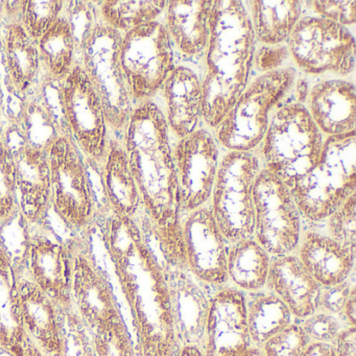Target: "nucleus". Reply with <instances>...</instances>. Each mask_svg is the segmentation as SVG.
Masks as SVG:
<instances>
[{"mask_svg":"<svg viewBox=\"0 0 356 356\" xmlns=\"http://www.w3.org/2000/svg\"><path fill=\"white\" fill-rule=\"evenodd\" d=\"M136 329L140 356H174L178 343L162 260L135 218L111 210L97 218Z\"/></svg>","mask_w":356,"mask_h":356,"instance_id":"nucleus-1","label":"nucleus"},{"mask_svg":"<svg viewBox=\"0 0 356 356\" xmlns=\"http://www.w3.org/2000/svg\"><path fill=\"white\" fill-rule=\"evenodd\" d=\"M170 132L161 108L154 101L140 102L131 113L122 143L140 191L143 211L155 224L163 264L186 268Z\"/></svg>","mask_w":356,"mask_h":356,"instance_id":"nucleus-2","label":"nucleus"},{"mask_svg":"<svg viewBox=\"0 0 356 356\" xmlns=\"http://www.w3.org/2000/svg\"><path fill=\"white\" fill-rule=\"evenodd\" d=\"M256 39L247 6L216 1L206 49L203 122L216 129L249 84Z\"/></svg>","mask_w":356,"mask_h":356,"instance_id":"nucleus-3","label":"nucleus"},{"mask_svg":"<svg viewBox=\"0 0 356 356\" xmlns=\"http://www.w3.org/2000/svg\"><path fill=\"white\" fill-rule=\"evenodd\" d=\"M324 141L305 106L291 102L275 110L256 154L261 168L291 189L316 168Z\"/></svg>","mask_w":356,"mask_h":356,"instance_id":"nucleus-4","label":"nucleus"},{"mask_svg":"<svg viewBox=\"0 0 356 356\" xmlns=\"http://www.w3.org/2000/svg\"><path fill=\"white\" fill-rule=\"evenodd\" d=\"M355 131L325 137L320 161L291 188L302 218L326 220L356 193Z\"/></svg>","mask_w":356,"mask_h":356,"instance_id":"nucleus-5","label":"nucleus"},{"mask_svg":"<svg viewBox=\"0 0 356 356\" xmlns=\"http://www.w3.org/2000/svg\"><path fill=\"white\" fill-rule=\"evenodd\" d=\"M298 72L291 66L264 72L248 84L216 127V140L227 152H256L281 102L293 90Z\"/></svg>","mask_w":356,"mask_h":356,"instance_id":"nucleus-6","label":"nucleus"},{"mask_svg":"<svg viewBox=\"0 0 356 356\" xmlns=\"http://www.w3.org/2000/svg\"><path fill=\"white\" fill-rule=\"evenodd\" d=\"M122 37L97 15L79 45V61L103 103L108 126L115 138L122 137L136 105L120 62Z\"/></svg>","mask_w":356,"mask_h":356,"instance_id":"nucleus-7","label":"nucleus"},{"mask_svg":"<svg viewBox=\"0 0 356 356\" xmlns=\"http://www.w3.org/2000/svg\"><path fill=\"white\" fill-rule=\"evenodd\" d=\"M51 172V210L72 235L84 234L97 222L99 206L87 163L70 135L47 151Z\"/></svg>","mask_w":356,"mask_h":356,"instance_id":"nucleus-8","label":"nucleus"},{"mask_svg":"<svg viewBox=\"0 0 356 356\" xmlns=\"http://www.w3.org/2000/svg\"><path fill=\"white\" fill-rule=\"evenodd\" d=\"M261 168L256 152H227L220 159L208 206L229 243L254 236L253 191Z\"/></svg>","mask_w":356,"mask_h":356,"instance_id":"nucleus-9","label":"nucleus"},{"mask_svg":"<svg viewBox=\"0 0 356 356\" xmlns=\"http://www.w3.org/2000/svg\"><path fill=\"white\" fill-rule=\"evenodd\" d=\"M286 47L306 76L343 79L355 70V40L349 29L318 16H302Z\"/></svg>","mask_w":356,"mask_h":356,"instance_id":"nucleus-10","label":"nucleus"},{"mask_svg":"<svg viewBox=\"0 0 356 356\" xmlns=\"http://www.w3.org/2000/svg\"><path fill=\"white\" fill-rule=\"evenodd\" d=\"M60 101L70 137L86 163L101 172L109 149L111 131L103 103L79 60L60 82Z\"/></svg>","mask_w":356,"mask_h":356,"instance_id":"nucleus-11","label":"nucleus"},{"mask_svg":"<svg viewBox=\"0 0 356 356\" xmlns=\"http://www.w3.org/2000/svg\"><path fill=\"white\" fill-rule=\"evenodd\" d=\"M254 238L272 257L295 254L303 225L291 189L261 168L253 191Z\"/></svg>","mask_w":356,"mask_h":356,"instance_id":"nucleus-12","label":"nucleus"},{"mask_svg":"<svg viewBox=\"0 0 356 356\" xmlns=\"http://www.w3.org/2000/svg\"><path fill=\"white\" fill-rule=\"evenodd\" d=\"M120 62L135 103L153 101L175 68L172 42L164 24L157 20L122 35Z\"/></svg>","mask_w":356,"mask_h":356,"instance_id":"nucleus-13","label":"nucleus"},{"mask_svg":"<svg viewBox=\"0 0 356 356\" xmlns=\"http://www.w3.org/2000/svg\"><path fill=\"white\" fill-rule=\"evenodd\" d=\"M72 268V237L64 239L60 236L49 225L47 218L42 222L30 224L22 274L45 291L64 314L74 312Z\"/></svg>","mask_w":356,"mask_h":356,"instance_id":"nucleus-14","label":"nucleus"},{"mask_svg":"<svg viewBox=\"0 0 356 356\" xmlns=\"http://www.w3.org/2000/svg\"><path fill=\"white\" fill-rule=\"evenodd\" d=\"M179 205L186 214L209 204L220 168V145L206 129L179 139L172 149Z\"/></svg>","mask_w":356,"mask_h":356,"instance_id":"nucleus-15","label":"nucleus"},{"mask_svg":"<svg viewBox=\"0 0 356 356\" xmlns=\"http://www.w3.org/2000/svg\"><path fill=\"white\" fill-rule=\"evenodd\" d=\"M89 232L72 236V306L76 318L87 330L122 316L109 278L93 255L88 241Z\"/></svg>","mask_w":356,"mask_h":356,"instance_id":"nucleus-16","label":"nucleus"},{"mask_svg":"<svg viewBox=\"0 0 356 356\" xmlns=\"http://www.w3.org/2000/svg\"><path fill=\"white\" fill-rule=\"evenodd\" d=\"M185 261L189 272L208 286L228 285L229 243L218 228L209 206L186 214L182 220Z\"/></svg>","mask_w":356,"mask_h":356,"instance_id":"nucleus-17","label":"nucleus"},{"mask_svg":"<svg viewBox=\"0 0 356 356\" xmlns=\"http://www.w3.org/2000/svg\"><path fill=\"white\" fill-rule=\"evenodd\" d=\"M16 168L18 205L30 224L42 222L51 211V172L47 152L29 145L13 124L3 130Z\"/></svg>","mask_w":356,"mask_h":356,"instance_id":"nucleus-18","label":"nucleus"},{"mask_svg":"<svg viewBox=\"0 0 356 356\" xmlns=\"http://www.w3.org/2000/svg\"><path fill=\"white\" fill-rule=\"evenodd\" d=\"M178 346L203 348L212 295L188 268L163 264Z\"/></svg>","mask_w":356,"mask_h":356,"instance_id":"nucleus-19","label":"nucleus"},{"mask_svg":"<svg viewBox=\"0 0 356 356\" xmlns=\"http://www.w3.org/2000/svg\"><path fill=\"white\" fill-rule=\"evenodd\" d=\"M252 341L245 293L230 285L212 295L203 350L206 356H241Z\"/></svg>","mask_w":356,"mask_h":356,"instance_id":"nucleus-20","label":"nucleus"},{"mask_svg":"<svg viewBox=\"0 0 356 356\" xmlns=\"http://www.w3.org/2000/svg\"><path fill=\"white\" fill-rule=\"evenodd\" d=\"M11 124L29 145L45 152L60 137L70 135L60 101V82L41 76L36 85L22 97L18 115Z\"/></svg>","mask_w":356,"mask_h":356,"instance_id":"nucleus-21","label":"nucleus"},{"mask_svg":"<svg viewBox=\"0 0 356 356\" xmlns=\"http://www.w3.org/2000/svg\"><path fill=\"white\" fill-rule=\"evenodd\" d=\"M19 299L26 337L44 356H65L64 312L60 306L24 274L19 276Z\"/></svg>","mask_w":356,"mask_h":356,"instance_id":"nucleus-22","label":"nucleus"},{"mask_svg":"<svg viewBox=\"0 0 356 356\" xmlns=\"http://www.w3.org/2000/svg\"><path fill=\"white\" fill-rule=\"evenodd\" d=\"M304 106L325 137L355 131L356 92L350 81L339 78L318 81L309 88Z\"/></svg>","mask_w":356,"mask_h":356,"instance_id":"nucleus-23","label":"nucleus"},{"mask_svg":"<svg viewBox=\"0 0 356 356\" xmlns=\"http://www.w3.org/2000/svg\"><path fill=\"white\" fill-rule=\"evenodd\" d=\"M266 289L282 300L295 320H303L320 307L322 285L296 253L273 257Z\"/></svg>","mask_w":356,"mask_h":356,"instance_id":"nucleus-24","label":"nucleus"},{"mask_svg":"<svg viewBox=\"0 0 356 356\" xmlns=\"http://www.w3.org/2000/svg\"><path fill=\"white\" fill-rule=\"evenodd\" d=\"M166 122L179 139L200 128L203 122V86L197 72L175 66L162 85Z\"/></svg>","mask_w":356,"mask_h":356,"instance_id":"nucleus-25","label":"nucleus"},{"mask_svg":"<svg viewBox=\"0 0 356 356\" xmlns=\"http://www.w3.org/2000/svg\"><path fill=\"white\" fill-rule=\"evenodd\" d=\"M216 1L172 0L166 6L165 29L177 49L187 57L205 54Z\"/></svg>","mask_w":356,"mask_h":356,"instance_id":"nucleus-26","label":"nucleus"},{"mask_svg":"<svg viewBox=\"0 0 356 356\" xmlns=\"http://www.w3.org/2000/svg\"><path fill=\"white\" fill-rule=\"evenodd\" d=\"M104 202L113 213L135 218L143 209L140 191L122 140L111 137L101 172Z\"/></svg>","mask_w":356,"mask_h":356,"instance_id":"nucleus-27","label":"nucleus"},{"mask_svg":"<svg viewBox=\"0 0 356 356\" xmlns=\"http://www.w3.org/2000/svg\"><path fill=\"white\" fill-rule=\"evenodd\" d=\"M296 255L322 286L339 284L354 275L356 255L324 233L303 232Z\"/></svg>","mask_w":356,"mask_h":356,"instance_id":"nucleus-28","label":"nucleus"},{"mask_svg":"<svg viewBox=\"0 0 356 356\" xmlns=\"http://www.w3.org/2000/svg\"><path fill=\"white\" fill-rule=\"evenodd\" d=\"M1 45L8 82L16 95L24 97L41 78L38 43L20 22H9L3 28Z\"/></svg>","mask_w":356,"mask_h":356,"instance_id":"nucleus-29","label":"nucleus"},{"mask_svg":"<svg viewBox=\"0 0 356 356\" xmlns=\"http://www.w3.org/2000/svg\"><path fill=\"white\" fill-rule=\"evenodd\" d=\"M247 5L256 42L264 47L286 43L303 13V6L297 0H255Z\"/></svg>","mask_w":356,"mask_h":356,"instance_id":"nucleus-30","label":"nucleus"},{"mask_svg":"<svg viewBox=\"0 0 356 356\" xmlns=\"http://www.w3.org/2000/svg\"><path fill=\"white\" fill-rule=\"evenodd\" d=\"M41 76L61 82L76 65L78 41L67 9L64 8L53 26L38 41Z\"/></svg>","mask_w":356,"mask_h":356,"instance_id":"nucleus-31","label":"nucleus"},{"mask_svg":"<svg viewBox=\"0 0 356 356\" xmlns=\"http://www.w3.org/2000/svg\"><path fill=\"white\" fill-rule=\"evenodd\" d=\"M272 256L254 237L229 243L228 285L245 293L266 289Z\"/></svg>","mask_w":356,"mask_h":356,"instance_id":"nucleus-32","label":"nucleus"},{"mask_svg":"<svg viewBox=\"0 0 356 356\" xmlns=\"http://www.w3.org/2000/svg\"><path fill=\"white\" fill-rule=\"evenodd\" d=\"M245 306L252 345L257 347L261 348L270 337L295 322L282 300L266 289L245 293Z\"/></svg>","mask_w":356,"mask_h":356,"instance_id":"nucleus-33","label":"nucleus"},{"mask_svg":"<svg viewBox=\"0 0 356 356\" xmlns=\"http://www.w3.org/2000/svg\"><path fill=\"white\" fill-rule=\"evenodd\" d=\"M26 339L20 312L19 275L0 245V346L14 349Z\"/></svg>","mask_w":356,"mask_h":356,"instance_id":"nucleus-34","label":"nucleus"},{"mask_svg":"<svg viewBox=\"0 0 356 356\" xmlns=\"http://www.w3.org/2000/svg\"><path fill=\"white\" fill-rule=\"evenodd\" d=\"M166 6L163 0H106L97 3V12L102 22L124 35L157 22Z\"/></svg>","mask_w":356,"mask_h":356,"instance_id":"nucleus-35","label":"nucleus"},{"mask_svg":"<svg viewBox=\"0 0 356 356\" xmlns=\"http://www.w3.org/2000/svg\"><path fill=\"white\" fill-rule=\"evenodd\" d=\"M86 331L89 356H136L132 337L122 316Z\"/></svg>","mask_w":356,"mask_h":356,"instance_id":"nucleus-36","label":"nucleus"},{"mask_svg":"<svg viewBox=\"0 0 356 356\" xmlns=\"http://www.w3.org/2000/svg\"><path fill=\"white\" fill-rule=\"evenodd\" d=\"M18 211L15 162L0 126V224L13 218Z\"/></svg>","mask_w":356,"mask_h":356,"instance_id":"nucleus-37","label":"nucleus"},{"mask_svg":"<svg viewBox=\"0 0 356 356\" xmlns=\"http://www.w3.org/2000/svg\"><path fill=\"white\" fill-rule=\"evenodd\" d=\"M65 8L62 0H24L22 26L26 34L38 42Z\"/></svg>","mask_w":356,"mask_h":356,"instance_id":"nucleus-38","label":"nucleus"},{"mask_svg":"<svg viewBox=\"0 0 356 356\" xmlns=\"http://www.w3.org/2000/svg\"><path fill=\"white\" fill-rule=\"evenodd\" d=\"M30 222L18 211L13 218L0 224V245L3 248L18 275L22 276L29 245Z\"/></svg>","mask_w":356,"mask_h":356,"instance_id":"nucleus-39","label":"nucleus"},{"mask_svg":"<svg viewBox=\"0 0 356 356\" xmlns=\"http://www.w3.org/2000/svg\"><path fill=\"white\" fill-rule=\"evenodd\" d=\"M356 193L327 218V235L356 255Z\"/></svg>","mask_w":356,"mask_h":356,"instance_id":"nucleus-40","label":"nucleus"},{"mask_svg":"<svg viewBox=\"0 0 356 356\" xmlns=\"http://www.w3.org/2000/svg\"><path fill=\"white\" fill-rule=\"evenodd\" d=\"M309 343L301 325L293 322L266 341L261 349L266 356H303Z\"/></svg>","mask_w":356,"mask_h":356,"instance_id":"nucleus-41","label":"nucleus"},{"mask_svg":"<svg viewBox=\"0 0 356 356\" xmlns=\"http://www.w3.org/2000/svg\"><path fill=\"white\" fill-rule=\"evenodd\" d=\"M299 324L310 343H332L337 334L347 327L339 316L322 310H316L307 318L299 321Z\"/></svg>","mask_w":356,"mask_h":356,"instance_id":"nucleus-42","label":"nucleus"},{"mask_svg":"<svg viewBox=\"0 0 356 356\" xmlns=\"http://www.w3.org/2000/svg\"><path fill=\"white\" fill-rule=\"evenodd\" d=\"M312 11L324 19L341 26H354L356 22L355 1H308Z\"/></svg>","mask_w":356,"mask_h":356,"instance_id":"nucleus-43","label":"nucleus"},{"mask_svg":"<svg viewBox=\"0 0 356 356\" xmlns=\"http://www.w3.org/2000/svg\"><path fill=\"white\" fill-rule=\"evenodd\" d=\"M353 277L354 275L350 277L347 281L339 283V284L322 286L318 310L334 314L341 320L348 298H349L352 289L355 287Z\"/></svg>","mask_w":356,"mask_h":356,"instance_id":"nucleus-44","label":"nucleus"},{"mask_svg":"<svg viewBox=\"0 0 356 356\" xmlns=\"http://www.w3.org/2000/svg\"><path fill=\"white\" fill-rule=\"evenodd\" d=\"M289 51L284 45L279 47H264L255 53L254 61L256 62L257 70L262 74L270 70L282 67L281 64L289 57Z\"/></svg>","mask_w":356,"mask_h":356,"instance_id":"nucleus-45","label":"nucleus"},{"mask_svg":"<svg viewBox=\"0 0 356 356\" xmlns=\"http://www.w3.org/2000/svg\"><path fill=\"white\" fill-rule=\"evenodd\" d=\"M335 356H356V326H347L332 343Z\"/></svg>","mask_w":356,"mask_h":356,"instance_id":"nucleus-46","label":"nucleus"},{"mask_svg":"<svg viewBox=\"0 0 356 356\" xmlns=\"http://www.w3.org/2000/svg\"><path fill=\"white\" fill-rule=\"evenodd\" d=\"M341 321L346 326H356V291L352 289L343 309Z\"/></svg>","mask_w":356,"mask_h":356,"instance_id":"nucleus-47","label":"nucleus"},{"mask_svg":"<svg viewBox=\"0 0 356 356\" xmlns=\"http://www.w3.org/2000/svg\"><path fill=\"white\" fill-rule=\"evenodd\" d=\"M303 356H335L331 343H310Z\"/></svg>","mask_w":356,"mask_h":356,"instance_id":"nucleus-48","label":"nucleus"},{"mask_svg":"<svg viewBox=\"0 0 356 356\" xmlns=\"http://www.w3.org/2000/svg\"><path fill=\"white\" fill-rule=\"evenodd\" d=\"M11 350H13L16 356H44L41 350L29 337L22 345Z\"/></svg>","mask_w":356,"mask_h":356,"instance_id":"nucleus-49","label":"nucleus"},{"mask_svg":"<svg viewBox=\"0 0 356 356\" xmlns=\"http://www.w3.org/2000/svg\"><path fill=\"white\" fill-rule=\"evenodd\" d=\"M174 356H206V354L199 346L182 345L177 347Z\"/></svg>","mask_w":356,"mask_h":356,"instance_id":"nucleus-50","label":"nucleus"},{"mask_svg":"<svg viewBox=\"0 0 356 356\" xmlns=\"http://www.w3.org/2000/svg\"><path fill=\"white\" fill-rule=\"evenodd\" d=\"M296 85H297V102L300 104L305 103L306 99H307L308 91H309V88H308L307 83H305L304 80H299L298 79L297 82H296Z\"/></svg>","mask_w":356,"mask_h":356,"instance_id":"nucleus-51","label":"nucleus"},{"mask_svg":"<svg viewBox=\"0 0 356 356\" xmlns=\"http://www.w3.org/2000/svg\"><path fill=\"white\" fill-rule=\"evenodd\" d=\"M241 356H266L261 348L257 346L252 345L251 347L248 348Z\"/></svg>","mask_w":356,"mask_h":356,"instance_id":"nucleus-52","label":"nucleus"},{"mask_svg":"<svg viewBox=\"0 0 356 356\" xmlns=\"http://www.w3.org/2000/svg\"><path fill=\"white\" fill-rule=\"evenodd\" d=\"M3 113V87H1V82H0V118Z\"/></svg>","mask_w":356,"mask_h":356,"instance_id":"nucleus-53","label":"nucleus"}]
</instances>
